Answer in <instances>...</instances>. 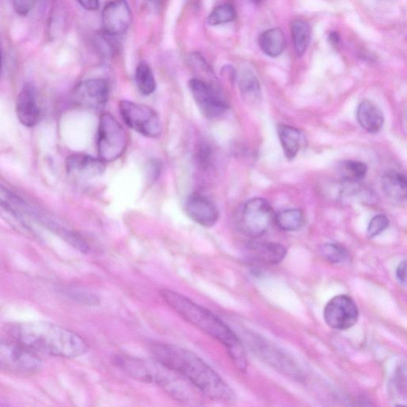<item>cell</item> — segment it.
<instances>
[{
	"mask_svg": "<svg viewBox=\"0 0 407 407\" xmlns=\"http://www.w3.org/2000/svg\"><path fill=\"white\" fill-rule=\"evenodd\" d=\"M150 351L154 360L182 375L205 397L218 403H231L236 396L215 371L190 350L173 344L153 342Z\"/></svg>",
	"mask_w": 407,
	"mask_h": 407,
	"instance_id": "1",
	"label": "cell"
},
{
	"mask_svg": "<svg viewBox=\"0 0 407 407\" xmlns=\"http://www.w3.org/2000/svg\"><path fill=\"white\" fill-rule=\"evenodd\" d=\"M6 331L11 339L38 355L71 359L84 355L88 350L87 343L80 335L48 321L11 323Z\"/></svg>",
	"mask_w": 407,
	"mask_h": 407,
	"instance_id": "2",
	"label": "cell"
},
{
	"mask_svg": "<svg viewBox=\"0 0 407 407\" xmlns=\"http://www.w3.org/2000/svg\"><path fill=\"white\" fill-rule=\"evenodd\" d=\"M160 295L163 301L183 319L222 343L238 369L246 370L247 359L242 343L223 321L208 309L171 289H161Z\"/></svg>",
	"mask_w": 407,
	"mask_h": 407,
	"instance_id": "3",
	"label": "cell"
},
{
	"mask_svg": "<svg viewBox=\"0 0 407 407\" xmlns=\"http://www.w3.org/2000/svg\"><path fill=\"white\" fill-rule=\"evenodd\" d=\"M115 364L129 376L144 383H155L170 397L189 405L202 403L204 396L182 375L154 360L143 361L127 356H118Z\"/></svg>",
	"mask_w": 407,
	"mask_h": 407,
	"instance_id": "4",
	"label": "cell"
},
{
	"mask_svg": "<svg viewBox=\"0 0 407 407\" xmlns=\"http://www.w3.org/2000/svg\"><path fill=\"white\" fill-rule=\"evenodd\" d=\"M43 368L39 356L15 340L0 339V371L16 376H33Z\"/></svg>",
	"mask_w": 407,
	"mask_h": 407,
	"instance_id": "5",
	"label": "cell"
},
{
	"mask_svg": "<svg viewBox=\"0 0 407 407\" xmlns=\"http://www.w3.org/2000/svg\"><path fill=\"white\" fill-rule=\"evenodd\" d=\"M128 136L126 130L112 115H101L98 135V153L103 163H113L118 160L128 147Z\"/></svg>",
	"mask_w": 407,
	"mask_h": 407,
	"instance_id": "6",
	"label": "cell"
},
{
	"mask_svg": "<svg viewBox=\"0 0 407 407\" xmlns=\"http://www.w3.org/2000/svg\"><path fill=\"white\" fill-rule=\"evenodd\" d=\"M119 109L124 123L135 132L148 138L161 135L163 123L160 115L153 108L142 103L122 101Z\"/></svg>",
	"mask_w": 407,
	"mask_h": 407,
	"instance_id": "7",
	"label": "cell"
},
{
	"mask_svg": "<svg viewBox=\"0 0 407 407\" xmlns=\"http://www.w3.org/2000/svg\"><path fill=\"white\" fill-rule=\"evenodd\" d=\"M274 217L272 207L265 199H251L241 212L239 230L248 237L259 238L270 229L274 222Z\"/></svg>",
	"mask_w": 407,
	"mask_h": 407,
	"instance_id": "8",
	"label": "cell"
},
{
	"mask_svg": "<svg viewBox=\"0 0 407 407\" xmlns=\"http://www.w3.org/2000/svg\"><path fill=\"white\" fill-rule=\"evenodd\" d=\"M189 88L200 111L205 118H218L229 108L222 91L213 83L192 78L189 82Z\"/></svg>",
	"mask_w": 407,
	"mask_h": 407,
	"instance_id": "9",
	"label": "cell"
},
{
	"mask_svg": "<svg viewBox=\"0 0 407 407\" xmlns=\"http://www.w3.org/2000/svg\"><path fill=\"white\" fill-rule=\"evenodd\" d=\"M37 211L5 186L0 184V217L16 230L30 232L29 225L25 222L26 217L34 218Z\"/></svg>",
	"mask_w": 407,
	"mask_h": 407,
	"instance_id": "10",
	"label": "cell"
},
{
	"mask_svg": "<svg viewBox=\"0 0 407 407\" xmlns=\"http://www.w3.org/2000/svg\"><path fill=\"white\" fill-rule=\"evenodd\" d=\"M359 310L354 300L348 295H338L331 299L324 309V319L336 330H346L356 325Z\"/></svg>",
	"mask_w": 407,
	"mask_h": 407,
	"instance_id": "11",
	"label": "cell"
},
{
	"mask_svg": "<svg viewBox=\"0 0 407 407\" xmlns=\"http://www.w3.org/2000/svg\"><path fill=\"white\" fill-rule=\"evenodd\" d=\"M132 20V9L127 0H113L103 10V32L113 37L123 36L128 31Z\"/></svg>",
	"mask_w": 407,
	"mask_h": 407,
	"instance_id": "12",
	"label": "cell"
},
{
	"mask_svg": "<svg viewBox=\"0 0 407 407\" xmlns=\"http://www.w3.org/2000/svg\"><path fill=\"white\" fill-rule=\"evenodd\" d=\"M109 84L105 79H88L76 88L74 96L81 105L93 110H102L109 98Z\"/></svg>",
	"mask_w": 407,
	"mask_h": 407,
	"instance_id": "13",
	"label": "cell"
},
{
	"mask_svg": "<svg viewBox=\"0 0 407 407\" xmlns=\"http://www.w3.org/2000/svg\"><path fill=\"white\" fill-rule=\"evenodd\" d=\"M185 211L195 222L205 227H212L219 220L217 207L211 200L201 195L190 196L185 204Z\"/></svg>",
	"mask_w": 407,
	"mask_h": 407,
	"instance_id": "14",
	"label": "cell"
},
{
	"mask_svg": "<svg viewBox=\"0 0 407 407\" xmlns=\"http://www.w3.org/2000/svg\"><path fill=\"white\" fill-rule=\"evenodd\" d=\"M18 119L25 127L32 128L38 123L41 108L36 88L26 85L20 91L16 101Z\"/></svg>",
	"mask_w": 407,
	"mask_h": 407,
	"instance_id": "15",
	"label": "cell"
},
{
	"mask_svg": "<svg viewBox=\"0 0 407 407\" xmlns=\"http://www.w3.org/2000/svg\"><path fill=\"white\" fill-rule=\"evenodd\" d=\"M247 259L252 264L272 266L281 263L287 255L286 248L277 243L252 241L246 247Z\"/></svg>",
	"mask_w": 407,
	"mask_h": 407,
	"instance_id": "16",
	"label": "cell"
},
{
	"mask_svg": "<svg viewBox=\"0 0 407 407\" xmlns=\"http://www.w3.org/2000/svg\"><path fill=\"white\" fill-rule=\"evenodd\" d=\"M68 174L81 179H91L105 173V163L100 158L84 154L72 155L67 158Z\"/></svg>",
	"mask_w": 407,
	"mask_h": 407,
	"instance_id": "17",
	"label": "cell"
},
{
	"mask_svg": "<svg viewBox=\"0 0 407 407\" xmlns=\"http://www.w3.org/2000/svg\"><path fill=\"white\" fill-rule=\"evenodd\" d=\"M357 120L368 133H377L383 128L384 116L381 109L373 102L364 100L358 107Z\"/></svg>",
	"mask_w": 407,
	"mask_h": 407,
	"instance_id": "18",
	"label": "cell"
},
{
	"mask_svg": "<svg viewBox=\"0 0 407 407\" xmlns=\"http://www.w3.org/2000/svg\"><path fill=\"white\" fill-rule=\"evenodd\" d=\"M381 187L384 194L393 201L403 202L406 199V177L399 172H386L381 178Z\"/></svg>",
	"mask_w": 407,
	"mask_h": 407,
	"instance_id": "19",
	"label": "cell"
},
{
	"mask_svg": "<svg viewBox=\"0 0 407 407\" xmlns=\"http://www.w3.org/2000/svg\"><path fill=\"white\" fill-rule=\"evenodd\" d=\"M259 45L261 51L267 56L279 57L284 51L287 45L284 34L279 29L267 30L260 34Z\"/></svg>",
	"mask_w": 407,
	"mask_h": 407,
	"instance_id": "20",
	"label": "cell"
},
{
	"mask_svg": "<svg viewBox=\"0 0 407 407\" xmlns=\"http://www.w3.org/2000/svg\"><path fill=\"white\" fill-rule=\"evenodd\" d=\"M278 134L286 158L288 160H293L299 154L301 148L300 130L285 124H280L278 126Z\"/></svg>",
	"mask_w": 407,
	"mask_h": 407,
	"instance_id": "21",
	"label": "cell"
},
{
	"mask_svg": "<svg viewBox=\"0 0 407 407\" xmlns=\"http://www.w3.org/2000/svg\"><path fill=\"white\" fill-rule=\"evenodd\" d=\"M274 222L282 231L294 232L304 226L306 217L301 210H286L276 214Z\"/></svg>",
	"mask_w": 407,
	"mask_h": 407,
	"instance_id": "22",
	"label": "cell"
},
{
	"mask_svg": "<svg viewBox=\"0 0 407 407\" xmlns=\"http://www.w3.org/2000/svg\"><path fill=\"white\" fill-rule=\"evenodd\" d=\"M135 81L138 88L143 95L149 96L155 93L156 81L153 70L146 62H140L135 71Z\"/></svg>",
	"mask_w": 407,
	"mask_h": 407,
	"instance_id": "23",
	"label": "cell"
},
{
	"mask_svg": "<svg viewBox=\"0 0 407 407\" xmlns=\"http://www.w3.org/2000/svg\"><path fill=\"white\" fill-rule=\"evenodd\" d=\"M339 169L342 180L346 183L360 182L368 173L367 165L358 161H344L341 163Z\"/></svg>",
	"mask_w": 407,
	"mask_h": 407,
	"instance_id": "24",
	"label": "cell"
},
{
	"mask_svg": "<svg viewBox=\"0 0 407 407\" xmlns=\"http://www.w3.org/2000/svg\"><path fill=\"white\" fill-rule=\"evenodd\" d=\"M291 30L295 50L302 56L309 44L310 27L305 21L297 19L293 21Z\"/></svg>",
	"mask_w": 407,
	"mask_h": 407,
	"instance_id": "25",
	"label": "cell"
},
{
	"mask_svg": "<svg viewBox=\"0 0 407 407\" xmlns=\"http://www.w3.org/2000/svg\"><path fill=\"white\" fill-rule=\"evenodd\" d=\"M239 86L241 95L247 102H254L258 98L260 93L259 82L252 71H244L241 73Z\"/></svg>",
	"mask_w": 407,
	"mask_h": 407,
	"instance_id": "26",
	"label": "cell"
},
{
	"mask_svg": "<svg viewBox=\"0 0 407 407\" xmlns=\"http://www.w3.org/2000/svg\"><path fill=\"white\" fill-rule=\"evenodd\" d=\"M237 18V12L231 4H224L214 9L208 17V24L216 26L232 22Z\"/></svg>",
	"mask_w": 407,
	"mask_h": 407,
	"instance_id": "27",
	"label": "cell"
},
{
	"mask_svg": "<svg viewBox=\"0 0 407 407\" xmlns=\"http://www.w3.org/2000/svg\"><path fill=\"white\" fill-rule=\"evenodd\" d=\"M322 257L331 264L346 263L349 259V253L343 246L336 244H327L321 247Z\"/></svg>",
	"mask_w": 407,
	"mask_h": 407,
	"instance_id": "28",
	"label": "cell"
},
{
	"mask_svg": "<svg viewBox=\"0 0 407 407\" xmlns=\"http://www.w3.org/2000/svg\"><path fill=\"white\" fill-rule=\"evenodd\" d=\"M389 219L384 215H377L371 220L367 230V237L373 239L388 229Z\"/></svg>",
	"mask_w": 407,
	"mask_h": 407,
	"instance_id": "29",
	"label": "cell"
},
{
	"mask_svg": "<svg viewBox=\"0 0 407 407\" xmlns=\"http://www.w3.org/2000/svg\"><path fill=\"white\" fill-rule=\"evenodd\" d=\"M14 10L19 16L25 17L29 14L36 6L38 0H11Z\"/></svg>",
	"mask_w": 407,
	"mask_h": 407,
	"instance_id": "30",
	"label": "cell"
},
{
	"mask_svg": "<svg viewBox=\"0 0 407 407\" xmlns=\"http://www.w3.org/2000/svg\"><path fill=\"white\" fill-rule=\"evenodd\" d=\"M78 2L83 9L91 11L98 10L100 6L99 0H78Z\"/></svg>",
	"mask_w": 407,
	"mask_h": 407,
	"instance_id": "31",
	"label": "cell"
},
{
	"mask_svg": "<svg viewBox=\"0 0 407 407\" xmlns=\"http://www.w3.org/2000/svg\"><path fill=\"white\" fill-rule=\"evenodd\" d=\"M396 276L401 284L406 285V262L404 260L397 268Z\"/></svg>",
	"mask_w": 407,
	"mask_h": 407,
	"instance_id": "32",
	"label": "cell"
},
{
	"mask_svg": "<svg viewBox=\"0 0 407 407\" xmlns=\"http://www.w3.org/2000/svg\"><path fill=\"white\" fill-rule=\"evenodd\" d=\"M148 170L150 177L156 179L160 175L161 164L156 160L150 162Z\"/></svg>",
	"mask_w": 407,
	"mask_h": 407,
	"instance_id": "33",
	"label": "cell"
},
{
	"mask_svg": "<svg viewBox=\"0 0 407 407\" xmlns=\"http://www.w3.org/2000/svg\"><path fill=\"white\" fill-rule=\"evenodd\" d=\"M329 43L334 46H336L339 43L340 37L339 34L336 32L330 33L329 36Z\"/></svg>",
	"mask_w": 407,
	"mask_h": 407,
	"instance_id": "34",
	"label": "cell"
},
{
	"mask_svg": "<svg viewBox=\"0 0 407 407\" xmlns=\"http://www.w3.org/2000/svg\"><path fill=\"white\" fill-rule=\"evenodd\" d=\"M3 68V56L1 50V43H0V74H1Z\"/></svg>",
	"mask_w": 407,
	"mask_h": 407,
	"instance_id": "35",
	"label": "cell"
},
{
	"mask_svg": "<svg viewBox=\"0 0 407 407\" xmlns=\"http://www.w3.org/2000/svg\"><path fill=\"white\" fill-rule=\"evenodd\" d=\"M251 1L254 4H259L263 0H251Z\"/></svg>",
	"mask_w": 407,
	"mask_h": 407,
	"instance_id": "36",
	"label": "cell"
},
{
	"mask_svg": "<svg viewBox=\"0 0 407 407\" xmlns=\"http://www.w3.org/2000/svg\"><path fill=\"white\" fill-rule=\"evenodd\" d=\"M153 1H154V2H155V3H156V2H158V0H153Z\"/></svg>",
	"mask_w": 407,
	"mask_h": 407,
	"instance_id": "37",
	"label": "cell"
}]
</instances>
